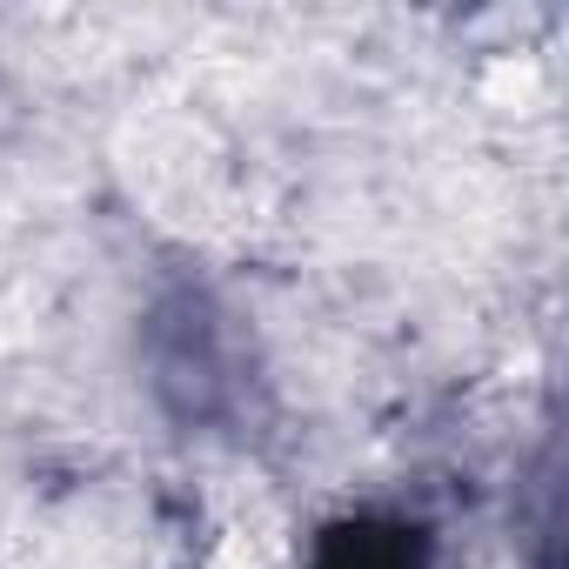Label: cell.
I'll return each mask as SVG.
<instances>
[{"mask_svg":"<svg viewBox=\"0 0 569 569\" xmlns=\"http://www.w3.org/2000/svg\"><path fill=\"white\" fill-rule=\"evenodd\" d=\"M141 369L161 416H174L181 429H234L248 416L254 362H248L241 322L194 281L154 296L141 322Z\"/></svg>","mask_w":569,"mask_h":569,"instance_id":"cell-1","label":"cell"},{"mask_svg":"<svg viewBox=\"0 0 569 569\" xmlns=\"http://www.w3.org/2000/svg\"><path fill=\"white\" fill-rule=\"evenodd\" d=\"M309 569H429V536L402 516H349L316 542Z\"/></svg>","mask_w":569,"mask_h":569,"instance_id":"cell-2","label":"cell"}]
</instances>
